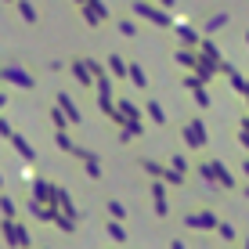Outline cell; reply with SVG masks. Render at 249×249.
Instances as JSON below:
<instances>
[{
  "mask_svg": "<svg viewBox=\"0 0 249 249\" xmlns=\"http://www.w3.org/2000/svg\"><path fill=\"white\" fill-rule=\"evenodd\" d=\"M0 80L18 83V87H33V76L25 72V69H18V65H0Z\"/></svg>",
  "mask_w": 249,
  "mask_h": 249,
  "instance_id": "obj_1",
  "label": "cell"
},
{
  "mask_svg": "<svg viewBox=\"0 0 249 249\" xmlns=\"http://www.w3.org/2000/svg\"><path fill=\"white\" fill-rule=\"evenodd\" d=\"M134 11L141 15V18H148V22H156V25H170V18L159 11V7H152V4H144V0H137L134 4Z\"/></svg>",
  "mask_w": 249,
  "mask_h": 249,
  "instance_id": "obj_2",
  "label": "cell"
},
{
  "mask_svg": "<svg viewBox=\"0 0 249 249\" xmlns=\"http://www.w3.org/2000/svg\"><path fill=\"white\" fill-rule=\"evenodd\" d=\"M184 137H188V144H192V148H202L206 144V130H202V123H192L184 130Z\"/></svg>",
  "mask_w": 249,
  "mask_h": 249,
  "instance_id": "obj_3",
  "label": "cell"
},
{
  "mask_svg": "<svg viewBox=\"0 0 249 249\" xmlns=\"http://www.w3.org/2000/svg\"><path fill=\"white\" fill-rule=\"evenodd\" d=\"M72 72H76V80L90 83V65H87V58H72Z\"/></svg>",
  "mask_w": 249,
  "mask_h": 249,
  "instance_id": "obj_4",
  "label": "cell"
},
{
  "mask_svg": "<svg viewBox=\"0 0 249 249\" xmlns=\"http://www.w3.org/2000/svg\"><path fill=\"white\" fill-rule=\"evenodd\" d=\"M188 224H192V228H217V220H213L210 213H192V217H188Z\"/></svg>",
  "mask_w": 249,
  "mask_h": 249,
  "instance_id": "obj_5",
  "label": "cell"
},
{
  "mask_svg": "<svg viewBox=\"0 0 249 249\" xmlns=\"http://www.w3.org/2000/svg\"><path fill=\"white\" fill-rule=\"evenodd\" d=\"M18 15H22L25 22H36V7H33L29 0H18Z\"/></svg>",
  "mask_w": 249,
  "mask_h": 249,
  "instance_id": "obj_6",
  "label": "cell"
},
{
  "mask_svg": "<svg viewBox=\"0 0 249 249\" xmlns=\"http://www.w3.org/2000/svg\"><path fill=\"white\" fill-rule=\"evenodd\" d=\"M108 69H112L116 76H126V62H123L119 54H112V58H108Z\"/></svg>",
  "mask_w": 249,
  "mask_h": 249,
  "instance_id": "obj_7",
  "label": "cell"
},
{
  "mask_svg": "<svg viewBox=\"0 0 249 249\" xmlns=\"http://www.w3.org/2000/svg\"><path fill=\"white\" fill-rule=\"evenodd\" d=\"M58 105H62L65 112H69V119H80V112H76V105H72V101L65 98V94H58Z\"/></svg>",
  "mask_w": 249,
  "mask_h": 249,
  "instance_id": "obj_8",
  "label": "cell"
},
{
  "mask_svg": "<svg viewBox=\"0 0 249 249\" xmlns=\"http://www.w3.org/2000/svg\"><path fill=\"white\" fill-rule=\"evenodd\" d=\"M152 195H156V213H166V195H162V188H159V184L152 188Z\"/></svg>",
  "mask_w": 249,
  "mask_h": 249,
  "instance_id": "obj_9",
  "label": "cell"
},
{
  "mask_svg": "<svg viewBox=\"0 0 249 249\" xmlns=\"http://www.w3.org/2000/svg\"><path fill=\"white\" fill-rule=\"evenodd\" d=\"M15 141V148H18V156H25V159H33V148L25 144V137H11Z\"/></svg>",
  "mask_w": 249,
  "mask_h": 249,
  "instance_id": "obj_10",
  "label": "cell"
},
{
  "mask_svg": "<svg viewBox=\"0 0 249 249\" xmlns=\"http://www.w3.org/2000/svg\"><path fill=\"white\" fill-rule=\"evenodd\" d=\"M228 22V15H213L210 22H206V33H213V29H220V25Z\"/></svg>",
  "mask_w": 249,
  "mask_h": 249,
  "instance_id": "obj_11",
  "label": "cell"
},
{
  "mask_svg": "<svg viewBox=\"0 0 249 249\" xmlns=\"http://www.w3.org/2000/svg\"><path fill=\"white\" fill-rule=\"evenodd\" d=\"M126 72H130V80L137 83V87H144V72H141V69H137V65H130V69H126Z\"/></svg>",
  "mask_w": 249,
  "mask_h": 249,
  "instance_id": "obj_12",
  "label": "cell"
},
{
  "mask_svg": "<svg viewBox=\"0 0 249 249\" xmlns=\"http://www.w3.org/2000/svg\"><path fill=\"white\" fill-rule=\"evenodd\" d=\"M148 116L156 119V123H166V119H162V108L156 105V101H148Z\"/></svg>",
  "mask_w": 249,
  "mask_h": 249,
  "instance_id": "obj_13",
  "label": "cell"
},
{
  "mask_svg": "<svg viewBox=\"0 0 249 249\" xmlns=\"http://www.w3.org/2000/svg\"><path fill=\"white\" fill-rule=\"evenodd\" d=\"M119 33H123V36H134V33H137V25L123 18V22H119Z\"/></svg>",
  "mask_w": 249,
  "mask_h": 249,
  "instance_id": "obj_14",
  "label": "cell"
},
{
  "mask_svg": "<svg viewBox=\"0 0 249 249\" xmlns=\"http://www.w3.org/2000/svg\"><path fill=\"white\" fill-rule=\"evenodd\" d=\"M108 235H112L116 242H123V238H126V235H123V228H119V224H108Z\"/></svg>",
  "mask_w": 249,
  "mask_h": 249,
  "instance_id": "obj_15",
  "label": "cell"
},
{
  "mask_svg": "<svg viewBox=\"0 0 249 249\" xmlns=\"http://www.w3.org/2000/svg\"><path fill=\"white\" fill-rule=\"evenodd\" d=\"M181 40H184V44H199V36H195L192 29H181Z\"/></svg>",
  "mask_w": 249,
  "mask_h": 249,
  "instance_id": "obj_16",
  "label": "cell"
},
{
  "mask_svg": "<svg viewBox=\"0 0 249 249\" xmlns=\"http://www.w3.org/2000/svg\"><path fill=\"white\" fill-rule=\"evenodd\" d=\"M170 249H184V246H181V242H174V246H170Z\"/></svg>",
  "mask_w": 249,
  "mask_h": 249,
  "instance_id": "obj_17",
  "label": "cell"
},
{
  "mask_svg": "<svg viewBox=\"0 0 249 249\" xmlns=\"http://www.w3.org/2000/svg\"><path fill=\"white\" fill-rule=\"evenodd\" d=\"M159 4H166V7H170V4H174V0H159Z\"/></svg>",
  "mask_w": 249,
  "mask_h": 249,
  "instance_id": "obj_18",
  "label": "cell"
},
{
  "mask_svg": "<svg viewBox=\"0 0 249 249\" xmlns=\"http://www.w3.org/2000/svg\"><path fill=\"white\" fill-rule=\"evenodd\" d=\"M4 101H7V98H4V94H0V108H4Z\"/></svg>",
  "mask_w": 249,
  "mask_h": 249,
  "instance_id": "obj_19",
  "label": "cell"
},
{
  "mask_svg": "<svg viewBox=\"0 0 249 249\" xmlns=\"http://www.w3.org/2000/svg\"><path fill=\"white\" fill-rule=\"evenodd\" d=\"M76 4H83V0H76Z\"/></svg>",
  "mask_w": 249,
  "mask_h": 249,
  "instance_id": "obj_20",
  "label": "cell"
}]
</instances>
